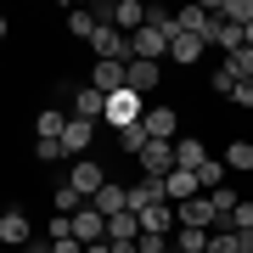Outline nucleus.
<instances>
[{
	"mask_svg": "<svg viewBox=\"0 0 253 253\" xmlns=\"http://www.w3.org/2000/svg\"><path fill=\"white\" fill-rule=\"evenodd\" d=\"M6 34H11V23H6V17H0V40H6Z\"/></svg>",
	"mask_w": 253,
	"mask_h": 253,
	"instance_id": "nucleus-41",
	"label": "nucleus"
},
{
	"mask_svg": "<svg viewBox=\"0 0 253 253\" xmlns=\"http://www.w3.org/2000/svg\"><path fill=\"white\" fill-rule=\"evenodd\" d=\"M135 163H141L146 180H163V174H174V141H146Z\"/></svg>",
	"mask_w": 253,
	"mask_h": 253,
	"instance_id": "nucleus-3",
	"label": "nucleus"
},
{
	"mask_svg": "<svg viewBox=\"0 0 253 253\" xmlns=\"http://www.w3.org/2000/svg\"><path fill=\"white\" fill-rule=\"evenodd\" d=\"M225 68L236 73V84H242V79H253V51L242 45V51H236V56H225Z\"/></svg>",
	"mask_w": 253,
	"mask_h": 253,
	"instance_id": "nucleus-30",
	"label": "nucleus"
},
{
	"mask_svg": "<svg viewBox=\"0 0 253 253\" xmlns=\"http://www.w3.org/2000/svg\"><path fill=\"white\" fill-rule=\"evenodd\" d=\"M124 68H129V62H90V90L118 96V90H124Z\"/></svg>",
	"mask_w": 253,
	"mask_h": 253,
	"instance_id": "nucleus-13",
	"label": "nucleus"
},
{
	"mask_svg": "<svg viewBox=\"0 0 253 253\" xmlns=\"http://www.w3.org/2000/svg\"><path fill=\"white\" fill-rule=\"evenodd\" d=\"M203 51H208V40H197V34H174L169 62H174V68H197V62H203Z\"/></svg>",
	"mask_w": 253,
	"mask_h": 253,
	"instance_id": "nucleus-15",
	"label": "nucleus"
},
{
	"mask_svg": "<svg viewBox=\"0 0 253 253\" xmlns=\"http://www.w3.org/2000/svg\"><path fill=\"white\" fill-rule=\"evenodd\" d=\"M68 186H73V191H79V197H84V203H90V197H96V191H101V186H107V169H101V163H96V158H73V174H68Z\"/></svg>",
	"mask_w": 253,
	"mask_h": 253,
	"instance_id": "nucleus-4",
	"label": "nucleus"
},
{
	"mask_svg": "<svg viewBox=\"0 0 253 253\" xmlns=\"http://www.w3.org/2000/svg\"><path fill=\"white\" fill-rule=\"evenodd\" d=\"M231 101H236V107H248V113H253V79H242V84H236V90H231Z\"/></svg>",
	"mask_w": 253,
	"mask_h": 253,
	"instance_id": "nucleus-35",
	"label": "nucleus"
},
{
	"mask_svg": "<svg viewBox=\"0 0 253 253\" xmlns=\"http://www.w3.org/2000/svg\"><path fill=\"white\" fill-rule=\"evenodd\" d=\"M203 163H208V146H203L197 135H180V141H174V169H186V174H197Z\"/></svg>",
	"mask_w": 253,
	"mask_h": 253,
	"instance_id": "nucleus-16",
	"label": "nucleus"
},
{
	"mask_svg": "<svg viewBox=\"0 0 253 253\" xmlns=\"http://www.w3.org/2000/svg\"><path fill=\"white\" fill-rule=\"evenodd\" d=\"M158 203H169V197H163V180H146V174H141V180L129 186V214H141V208H158Z\"/></svg>",
	"mask_w": 253,
	"mask_h": 253,
	"instance_id": "nucleus-19",
	"label": "nucleus"
},
{
	"mask_svg": "<svg viewBox=\"0 0 253 253\" xmlns=\"http://www.w3.org/2000/svg\"><path fill=\"white\" fill-rule=\"evenodd\" d=\"M56 214H79V208H84V197H79V191H73V186H56Z\"/></svg>",
	"mask_w": 253,
	"mask_h": 253,
	"instance_id": "nucleus-29",
	"label": "nucleus"
},
{
	"mask_svg": "<svg viewBox=\"0 0 253 253\" xmlns=\"http://www.w3.org/2000/svg\"><path fill=\"white\" fill-rule=\"evenodd\" d=\"M174 225L214 231V203H208V197H186V203H174Z\"/></svg>",
	"mask_w": 253,
	"mask_h": 253,
	"instance_id": "nucleus-8",
	"label": "nucleus"
},
{
	"mask_svg": "<svg viewBox=\"0 0 253 253\" xmlns=\"http://www.w3.org/2000/svg\"><path fill=\"white\" fill-rule=\"evenodd\" d=\"M96 28H101L96 11H84V6H73V11H68V34H73V40H84V45H90V40H96Z\"/></svg>",
	"mask_w": 253,
	"mask_h": 253,
	"instance_id": "nucleus-23",
	"label": "nucleus"
},
{
	"mask_svg": "<svg viewBox=\"0 0 253 253\" xmlns=\"http://www.w3.org/2000/svg\"><path fill=\"white\" fill-rule=\"evenodd\" d=\"M248 51H253V23H248Z\"/></svg>",
	"mask_w": 253,
	"mask_h": 253,
	"instance_id": "nucleus-42",
	"label": "nucleus"
},
{
	"mask_svg": "<svg viewBox=\"0 0 253 253\" xmlns=\"http://www.w3.org/2000/svg\"><path fill=\"white\" fill-rule=\"evenodd\" d=\"M84 253H113V248H107V242H90V248H84Z\"/></svg>",
	"mask_w": 253,
	"mask_h": 253,
	"instance_id": "nucleus-40",
	"label": "nucleus"
},
{
	"mask_svg": "<svg viewBox=\"0 0 253 253\" xmlns=\"http://www.w3.org/2000/svg\"><path fill=\"white\" fill-rule=\"evenodd\" d=\"M101 23H113L118 34H135V28H146V6L141 0H113V6H101Z\"/></svg>",
	"mask_w": 253,
	"mask_h": 253,
	"instance_id": "nucleus-5",
	"label": "nucleus"
},
{
	"mask_svg": "<svg viewBox=\"0 0 253 253\" xmlns=\"http://www.w3.org/2000/svg\"><path fill=\"white\" fill-rule=\"evenodd\" d=\"M34 158L40 163H62L68 152H62V141H34Z\"/></svg>",
	"mask_w": 253,
	"mask_h": 253,
	"instance_id": "nucleus-32",
	"label": "nucleus"
},
{
	"mask_svg": "<svg viewBox=\"0 0 253 253\" xmlns=\"http://www.w3.org/2000/svg\"><path fill=\"white\" fill-rule=\"evenodd\" d=\"M73 242H79V248H90V242H107V219H101L90 203H84L79 214H73Z\"/></svg>",
	"mask_w": 253,
	"mask_h": 253,
	"instance_id": "nucleus-10",
	"label": "nucleus"
},
{
	"mask_svg": "<svg viewBox=\"0 0 253 253\" xmlns=\"http://www.w3.org/2000/svg\"><path fill=\"white\" fill-rule=\"evenodd\" d=\"M169 248H174V253H208V231H191V225H174V236H169Z\"/></svg>",
	"mask_w": 253,
	"mask_h": 253,
	"instance_id": "nucleus-25",
	"label": "nucleus"
},
{
	"mask_svg": "<svg viewBox=\"0 0 253 253\" xmlns=\"http://www.w3.org/2000/svg\"><path fill=\"white\" fill-rule=\"evenodd\" d=\"M141 129H146V141H180V113L174 107H146Z\"/></svg>",
	"mask_w": 253,
	"mask_h": 253,
	"instance_id": "nucleus-7",
	"label": "nucleus"
},
{
	"mask_svg": "<svg viewBox=\"0 0 253 253\" xmlns=\"http://www.w3.org/2000/svg\"><path fill=\"white\" fill-rule=\"evenodd\" d=\"M51 253H84V248H79V242L68 236V242H51Z\"/></svg>",
	"mask_w": 253,
	"mask_h": 253,
	"instance_id": "nucleus-36",
	"label": "nucleus"
},
{
	"mask_svg": "<svg viewBox=\"0 0 253 253\" xmlns=\"http://www.w3.org/2000/svg\"><path fill=\"white\" fill-rule=\"evenodd\" d=\"M225 174H231L225 163H219V158H208L203 169H197V191H203V197H208V191H219V186H225Z\"/></svg>",
	"mask_w": 253,
	"mask_h": 253,
	"instance_id": "nucleus-26",
	"label": "nucleus"
},
{
	"mask_svg": "<svg viewBox=\"0 0 253 253\" xmlns=\"http://www.w3.org/2000/svg\"><path fill=\"white\" fill-rule=\"evenodd\" d=\"M23 253H51V242H28V248H23Z\"/></svg>",
	"mask_w": 253,
	"mask_h": 253,
	"instance_id": "nucleus-39",
	"label": "nucleus"
},
{
	"mask_svg": "<svg viewBox=\"0 0 253 253\" xmlns=\"http://www.w3.org/2000/svg\"><path fill=\"white\" fill-rule=\"evenodd\" d=\"M107 248H113V253H141L135 242H107Z\"/></svg>",
	"mask_w": 253,
	"mask_h": 253,
	"instance_id": "nucleus-38",
	"label": "nucleus"
},
{
	"mask_svg": "<svg viewBox=\"0 0 253 253\" xmlns=\"http://www.w3.org/2000/svg\"><path fill=\"white\" fill-rule=\"evenodd\" d=\"M163 197H169V203H186V197H203V191H197V174H186V169L163 174Z\"/></svg>",
	"mask_w": 253,
	"mask_h": 253,
	"instance_id": "nucleus-20",
	"label": "nucleus"
},
{
	"mask_svg": "<svg viewBox=\"0 0 253 253\" xmlns=\"http://www.w3.org/2000/svg\"><path fill=\"white\" fill-rule=\"evenodd\" d=\"M118 146H124L129 158H141V146H146V129L135 124V129H118Z\"/></svg>",
	"mask_w": 253,
	"mask_h": 253,
	"instance_id": "nucleus-31",
	"label": "nucleus"
},
{
	"mask_svg": "<svg viewBox=\"0 0 253 253\" xmlns=\"http://www.w3.org/2000/svg\"><path fill=\"white\" fill-rule=\"evenodd\" d=\"M231 225H236V231H253V203H248V197L236 203V214H231Z\"/></svg>",
	"mask_w": 253,
	"mask_h": 253,
	"instance_id": "nucleus-34",
	"label": "nucleus"
},
{
	"mask_svg": "<svg viewBox=\"0 0 253 253\" xmlns=\"http://www.w3.org/2000/svg\"><path fill=\"white\" fill-rule=\"evenodd\" d=\"M90 141H96V124H84V118H73L68 113V129H62V152H90Z\"/></svg>",
	"mask_w": 253,
	"mask_h": 253,
	"instance_id": "nucleus-17",
	"label": "nucleus"
},
{
	"mask_svg": "<svg viewBox=\"0 0 253 253\" xmlns=\"http://www.w3.org/2000/svg\"><path fill=\"white\" fill-rule=\"evenodd\" d=\"M242 45H248V28H236V23H214V51L236 56Z\"/></svg>",
	"mask_w": 253,
	"mask_h": 253,
	"instance_id": "nucleus-24",
	"label": "nucleus"
},
{
	"mask_svg": "<svg viewBox=\"0 0 253 253\" xmlns=\"http://www.w3.org/2000/svg\"><path fill=\"white\" fill-rule=\"evenodd\" d=\"M208 90H214V96H231V90H236V73H231L225 62H219V68H208Z\"/></svg>",
	"mask_w": 253,
	"mask_h": 253,
	"instance_id": "nucleus-28",
	"label": "nucleus"
},
{
	"mask_svg": "<svg viewBox=\"0 0 253 253\" xmlns=\"http://www.w3.org/2000/svg\"><path fill=\"white\" fill-rule=\"evenodd\" d=\"M236 253H253V231H242V236H236Z\"/></svg>",
	"mask_w": 253,
	"mask_h": 253,
	"instance_id": "nucleus-37",
	"label": "nucleus"
},
{
	"mask_svg": "<svg viewBox=\"0 0 253 253\" xmlns=\"http://www.w3.org/2000/svg\"><path fill=\"white\" fill-rule=\"evenodd\" d=\"M62 129H68V113L62 107H40L34 113V141H62Z\"/></svg>",
	"mask_w": 253,
	"mask_h": 253,
	"instance_id": "nucleus-18",
	"label": "nucleus"
},
{
	"mask_svg": "<svg viewBox=\"0 0 253 253\" xmlns=\"http://www.w3.org/2000/svg\"><path fill=\"white\" fill-rule=\"evenodd\" d=\"M214 6V17L219 23H236V28H248L253 23V0H208Z\"/></svg>",
	"mask_w": 253,
	"mask_h": 253,
	"instance_id": "nucleus-21",
	"label": "nucleus"
},
{
	"mask_svg": "<svg viewBox=\"0 0 253 253\" xmlns=\"http://www.w3.org/2000/svg\"><path fill=\"white\" fill-rule=\"evenodd\" d=\"M101 113H107V96L90 90V84H73V118H84V124H101Z\"/></svg>",
	"mask_w": 253,
	"mask_h": 253,
	"instance_id": "nucleus-12",
	"label": "nucleus"
},
{
	"mask_svg": "<svg viewBox=\"0 0 253 253\" xmlns=\"http://www.w3.org/2000/svg\"><path fill=\"white\" fill-rule=\"evenodd\" d=\"M73 236V214H51V242H68Z\"/></svg>",
	"mask_w": 253,
	"mask_h": 253,
	"instance_id": "nucleus-33",
	"label": "nucleus"
},
{
	"mask_svg": "<svg viewBox=\"0 0 253 253\" xmlns=\"http://www.w3.org/2000/svg\"><path fill=\"white\" fill-rule=\"evenodd\" d=\"M107 242H141V214H129V208L113 214L107 219Z\"/></svg>",
	"mask_w": 253,
	"mask_h": 253,
	"instance_id": "nucleus-22",
	"label": "nucleus"
},
{
	"mask_svg": "<svg viewBox=\"0 0 253 253\" xmlns=\"http://www.w3.org/2000/svg\"><path fill=\"white\" fill-rule=\"evenodd\" d=\"M28 231H34V225H28L23 208H6V214H0V248H28V242H34Z\"/></svg>",
	"mask_w": 253,
	"mask_h": 253,
	"instance_id": "nucleus-11",
	"label": "nucleus"
},
{
	"mask_svg": "<svg viewBox=\"0 0 253 253\" xmlns=\"http://www.w3.org/2000/svg\"><path fill=\"white\" fill-rule=\"evenodd\" d=\"M158 84H163V62H129V68H124V90L152 96Z\"/></svg>",
	"mask_w": 253,
	"mask_h": 253,
	"instance_id": "nucleus-9",
	"label": "nucleus"
},
{
	"mask_svg": "<svg viewBox=\"0 0 253 253\" xmlns=\"http://www.w3.org/2000/svg\"><path fill=\"white\" fill-rule=\"evenodd\" d=\"M219 163H225V169H236V174H248V169H253V141H231Z\"/></svg>",
	"mask_w": 253,
	"mask_h": 253,
	"instance_id": "nucleus-27",
	"label": "nucleus"
},
{
	"mask_svg": "<svg viewBox=\"0 0 253 253\" xmlns=\"http://www.w3.org/2000/svg\"><path fill=\"white\" fill-rule=\"evenodd\" d=\"M90 208H96L101 219H113V214H124V208H129V186H118V180H107V186H101L96 197H90Z\"/></svg>",
	"mask_w": 253,
	"mask_h": 253,
	"instance_id": "nucleus-14",
	"label": "nucleus"
},
{
	"mask_svg": "<svg viewBox=\"0 0 253 253\" xmlns=\"http://www.w3.org/2000/svg\"><path fill=\"white\" fill-rule=\"evenodd\" d=\"M90 51H96V62H135V51H129V34H118L113 23H101V28H96Z\"/></svg>",
	"mask_w": 253,
	"mask_h": 253,
	"instance_id": "nucleus-2",
	"label": "nucleus"
},
{
	"mask_svg": "<svg viewBox=\"0 0 253 253\" xmlns=\"http://www.w3.org/2000/svg\"><path fill=\"white\" fill-rule=\"evenodd\" d=\"M174 23H180V34H197V40H208V45H214V6H203V0H197V6H180V11H174Z\"/></svg>",
	"mask_w": 253,
	"mask_h": 253,
	"instance_id": "nucleus-6",
	"label": "nucleus"
},
{
	"mask_svg": "<svg viewBox=\"0 0 253 253\" xmlns=\"http://www.w3.org/2000/svg\"><path fill=\"white\" fill-rule=\"evenodd\" d=\"M113 124V135L118 129H135L141 118H146V96H135V90H118V96H107V113H101Z\"/></svg>",
	"mask_w": 253,
	"mask_h": 253,
	"instance_id": "nucleus-1",
	"label": "nucleus"
}]
</instances>
